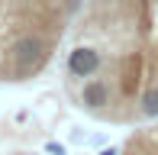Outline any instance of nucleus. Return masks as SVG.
<instances>
[{"instance_id":"1","label":"nucleus","mask_w":158,"mask_h":155,"mask_svg":"<svg viewBox=\"0 0 158 155\" xmlns=\"http://www.w3.org/2000/svg\"><path fill=\"white\" fill-rule=\"evenodd\" d=\"M64 90L103 126L158 123V0H84L64 48Z\"/></svg>"},{"instance_id":"2","label":"nucleus","mask_w":158,"mask_h":155,"mask_svg":"<svg viewBox=\"0 0 158 155\" xmlns=\"http://www.w3.org/2000/svg\"><path fill=\"white\" fill-rule=\"evenodd\" d=\"M116 155H158V123L135 126Z\"/></svg>"},{"instance_id":"3","label":"nucleus","mask_w":158,"mask_h":155,"mask_svg":"<svg viewBox=\"0 0 158 155\" xmlns=\"http://www.w3.org/2000/svg\"><path fill=\"white\" fill-rule=\"evenodd\" d=\"M10 155H35V152H10Z\"/></svg>"}]
</instances>
